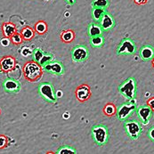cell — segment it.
<instances>
[{
    "label": "cell",
    "mask_w": 154,
    "mask_h": 154,
    "mask_svg": "<svg viewBox=\"0 0 154 154\" xmlns=\"http://www.w3.org/2000/svg\"><path fill=\"white\" fill-rule=\"evenodd\" d=\"M35 33L36 32H35L34 29H32L29 26L24 27L22 29V31H21V35H22L23 40H26V41L31 40L35 37Z\"/></svg>",
    "instance_id": "19"
},
{
    "label": "cell",
    "mask_w": 154,
    "mask_h": 154,
    "mask_svg": "<svg viewBox=\"0 0 154 154\" xmlns=\"http://www.w3.org/2000/svg\"><path fill=\"white\" fill-rule=\"evenodd\" d=\"M124 128L127 134L132 139L137 140L143 132L141 123L134 119H127L124 121Z\"/></svg>",
    "instance_id": "6"
},
{
    "label": "cell",
    "mask_w": 154,
    "mask_h": 154,
    "mask_svg": "<svg viewBox=\"0 0 154 154\" xmlns=\"http://www.w3.org/2000/svg\"><path fill=\"white\" fill-rule=\"evenodd\" d=\"M21 83L15 79L7 78L3 81V88L5 92L9 94H17L21 90Z\"/></svg>",
    "instance_id": "11"
},
{
    "label": "cell",
    "mask_w": 154,
    "mask_h": 154,
    "mask_svg": "<svg viewBox=\"0 0 154 154\" xmlns=\"http://www.w3.org/2000/svg\"><path fill=\"white\" fill-rule=\"evenodd\" d=\"M148 137L150 138V140H152V142H154V127H152L149 130H148Z\"/></svg>",
    "instance_id": "30"
},
{
    "label": "cell",
    "mask_w": 154,
    "mask_h": 154,
    "mask_svg": "<svg viewBox=\"0 0 154 154\" xmlns=\"http://www.w3.org/2000/svg\"><path fill=\"white\" fill-rule=\"evenodd\" d=\"M2 32L5 38H10L15 32H17L16 26L12 22H4L2 24Z\"/></svg>",
    "instance_id": "17"
},
{
    "label": "cell",
    "mask_w": 154,
    "mask_h": 154,
    "mask_svg": "<svg viewBox=\"0 0 154 154\" xmlns=\"http://www.w3.org/2000/svg\"><path fill=\"white\" fill-rule=\"evenodd\" d=\"M54 154H78L75 148L69 146V145H63L58 148V150L55 152Z\"/></svg>",
    "instance_id": "24"
},
{
    "label": "cell",
    "mask_w": 154,
    "mask_h": 154,
    "mask_svg": "<svg viewBox=\"0 0 154 154\" xmlns=\"http://www.w3.org/2000/svg\"><path fill=\"white\" fill-rule=\"evenodd\" d=\"M153 112H154V111H153ZM153 115H154V113H153Z\"/></svg>",
    "instance_id": "39"
},
{
    "label": "cell",
    "mask_w": 154,
    "mask_h": 154,
    "mask_svg": "<svg viewBox=\"0 0 154 154\" xmlns=\"http://www.w3.org/2000/svg\"><path fill=\"white\" fill-rule=\"evenodd\" d=\"M136 102L134 99L124 103L117 109V118L120 121H125L136 110Z\"/></svg>",
    "instance_id": "5"
},
{
    "label": "cell",
    "mask_w": 154,
    "mask_h": 154,
    "mask_svg": "<svg viewBox=\"0 0 154 154\" xmlns=\"http://www.w3.org/2000/svg\"><path fill=\"white\" fill-rule=\"evenodd\" d=\"M24 79L29 82H36L43 76V68L35 61L27 62L22 69Z\"/></svg>",
    "instance_id": "1"
},
{
    "label": "cell",
    "mask_w": 154,
    "mask_h": 154,
    "mask_svg": "<svg viewBox=\"0 0 154 154\" xmlns=\"http://www.w3.org/2000/svg\"><path fill=\"white\" fill-rule=\"evenodd\" d=\"M64 1L66 2L68 5H75V4H76V1H77V0H64Z\"/></svg>",
    "instance_id": "33"
},
{
    "label": "cell",
    "mask_w": 154,
    "mask_h": 154,
    "mask_svg": "<svg viewBox=\"0 0 154 154\" xmlns=\"http://www.w3.org/2000/svg\"><path fill=\"white\" fill-rule=\"evenodd\" d=\"M34 30L38 35H44L45 33H46L48 30V26H47L46 22L44 21H38L34 25Z\"/></svg>",
    "instance_id": "21"
},
{
    "label": "cell",
    "mask_w": 154,
    "mask_h": 154,
    "mask_svg": "<svg viewBox=\"0 0 154 154\" xmlns=\"http://www.w3.org/2000/svg\"><path fill=\"white\" fill-rule=\"evenodd\" d=\"M75 94H76L77 99L79 102H81V103L86 102V101H88V99L91 97V95H92L91 88H90L89 86L86 85V84L80 85L76 89Z\"/></svg>",
    "instance_id": "13"
},
{
    "label": "cell",
    "mask_w": 154,
    "mask_h": 154,
    "mask_svg": "<svg viewBox=\"0 0 154 154\" xmlns=\"http://www.w3.org/2000/svg\"><path fill=\"white\" fill-rule=\"evenodd\" d=\"M46 154H54V152H46Z\"/></svg>",
    "instance_id": "35"
},
{
    "label": "cell",
    "mask_w": 154,
    "mask_h": 154,
    "mask_svg": "<svg viewBox=\"0 0 154 154\" xmlns=\"http://www.w3.org/2000/svg\"><path fill=\"white\" fill-rule=\"evenodd\" d=\"M116 112H117V107L112 103H108L103 108V113L108 117L114 116L116 114Z\"/></svg>",
    "instance_id": "25"
},
{
    "label": "cell",
    "mask_w": 154,
    "mask_h": 154,
    "mask_svg": "<svg viewBox=\"0 0 154 154\" xmlns=\"http://www.w3.org/2000/svg\"><path fill=\"white\" fill-rule=\"evenodd\" d=\"M42 68L45 71L54 74V75H56V76H62L65 72V69H64L63 64L62 63L56 62V61H52Z\"/></svg>",
    "instance_id": "10"
},
{
    "label": "cell",
    "mask_w": 154,
    "mask_h": 154,
    "mask_svg": "<svg viewBox=\"0 0 154 154\" xmlns=\"http://www.w3.org/2000/svg\"><path fill=\"white\" fill-rule=\"evenodd\" d=\"M140 57L142 60L148 62L154 58V47L151 45H144L140 49Z\"/></svg>",
    "instance_id": "15"
},
{
    "label": "cell",
    "mask_w": 154,
    "mask_h": 154,
    "mask_svg": "<svg viewBox=\"0 0 154 154\" xmlns=\"http://www.w3.org/2000/svg\"><path fill=\"white\" fill-rule=\"evenodd\" d=\"M71 59L75 63H83L86 62L90 56V53L88 47L84 45H75L71 50Z\"/></svg>",
    "instance_id": "7"
},
{
    "label": "cell",
    "mask_w": 154,
    "mask_h": 154,
    "mask_svg": "<svg viewBox=\"0 0 154 154\" xmlns=\"http://www.w3.org/2000/svg\"><path fill=\"white\" fill-rule=\"evenodd\" d=\"M44 54L45 52L41 48H35V49H33V51H32L33 61H35V62H37L38 63L41 61V59L43 58Z\"/></svg>",
    "instance_id": "26"
},
{
    "label": "cell",
    "mask_w": 154,
    "mask_h": 154,
    "mask_svg": "<svg viewBox=\"0 0 154 154\" xmlns=\"http://www.w3.org/2000/svg\"><path fill=\"white\" fill-rule=\"evenodd\" d=\"M10 39H11V42H12L13 44L16 45H21L22 42H23V38H22V35H21V33H19V32H15V33L10 38Z\"/></svg>",
    "instance_id": "28"
},
{
    "label": "cell",
    "mask_w": 154,
    "mask_h": 154,
    "mask_svg": "<svg viewBox=\"0 0 154 154\" xmlns=\"http://www.w3.org/2000/svg\"><path fill=\"white\" fill-rule=\"evenodd\" d=\"M91 135L94 142L99 146L105 145L108 143L110 137L108 128L103 124L93 126L91 128Z\"/></svg>",
    "instance_id": "2"
},
{
    "label": "cell",
    "mask_w": 154,
    "mask_h": 154,
    "mask_svg": "<svg viewBox=\"0 0 154 154\" xmlns=\"http://www.w3.org/2000/svg\"><path fill=\"white\" fill-rule=\"evenodd\" d=\"M103 33V30L102 29L100 24L98 22H91L88 25V34L89 38H94V37H97V36H102Z\"/></svg>",
    "instance_id": "16"
},
{
    "label": "cell",
    "mask_w": 154,
    "mask_h": 154,
    "mask_svg": "<svg viewBox=\"0 0 154 154\" xmlns=\"http://www.w3.org/2000/svg\"><path fill=\"white\" fill-rule=\"evenodd\" d=\"M134 4H136L138 5H143L148 2V0H134Z\"/></svg>",
    "instance_id": "32"
},
{
    "label": "cell",
    "mask_w": 154,
    "mask_h": 154,
    "mask_svg": "<svg viewBox=\"0 0 154 154\" xmlns=\"http://www.w3.org/2000/svg\"><path fill=\"white\" fill-rule=\"evenodd\" d=\"M0 114H1V110H0Z\"/></svg>",
    "instance_id": "38"
},
{
    "label": "cell",
    "mask_w": 154,
    "mask_h": 154,
    "mask_svg": "<svg viewBox=\"0 0 154 154\" xmlns=\"http://www.w3.org/2000/svg\"><path fill=\"white\" fill-rule=\"evenodd\" d=\"M136 113H137V116L140 119V121L143 125L149 124L150 119L153 115V111L147 104L141 105L138 108H136Z\"/></svg>",
    "instance_id": "9"
},
{
    "label": "cell",
    "mask_w": 154,
    "mask_h": 154,
    "mask_svg": "<svg viewBox=\"0 0 154 154\" xmlns=\"http://www.w3.org/2000/svg\"><path fill=\"white\" fill-rule=\"evenodd\" d=\"M152 67L154 68V58L152 60Z\"/></svg>",
    "instance_id": "34"
},
{
    "label": "cell",
    "mask_w": 154,
    "mask_h": 154,
    "mask_svg": "<svg viewBox=\"0 0 154 154\" xmlns=\"http://www.w3.org/2000/svg\"><path fill=\"white\" fill-rule=\"evenodd\" d=\"M90 45L94 48L102 47L104 45V38L103 37V35L94 37V38H90Z\"/></svg>",
    "instance_id": "23"
},
{
    "label": "cell",
    "mask_w": 154,
    "mask_h": 154,
    "mask_svg": "<svg viewBox=\"0 0 154 154\" xmlns=\"http://www.w3.org/2000/svg\"><path fill=\"white\" fill-rule=\"evenodd\" d=\"M107 12V10L103 9V8H92L91 11V14H92V18L94 20V22H98L101 21V19L103 18V16L104 15V14Z\"/></svg>",
    "instance_id": "20"
},
{
    "label": "cell",
    "mask_w": 154,
    "mask_h": 154,
    "mask_svg": "<svg viewBox=\"0 0 154 154\" xmlns=\"http://www.w3.org/2000/svg\"><path fill=\"white\" fill-rule=\"evenodd\" d=\"M43 1H50V0H43Z\"/></svg>",
    "instance_id": "37"
},
{
    "label": "cell",
    "mask_w": 154,
    "mask_h": 154,
    "mask_svg": "<svg viewBox=\"0 0 154 154\" xmlns=\"http://www.w3.org/2000/svg\"><path fill=\"white\" fill-rule=\"evenodd\" d=\"M16 66V60L12 55H5L0 59V68L4 72H10Z\"/></svg>",
    "instance_id": "12"
},
{
    "label": "cell",
    "mask_w": 154,
    "mask_h": 154,
    "mask_svg": "<svg viewBox=\"0 0 154 154\" xmlns=\"http://www.w3.org/2000/svg\"><path fill=\"white\" fill-rule=\"evenodd\" d=\"M53 60H54V55H53L52 54H50V53H45L43 58H42L41 61L38 63V64L41 67H43L45 66V64L49 63L50 62H52Z\"/></svg>",
    "instance_id": "27"
},
{
    "label": "cell",
    "mask_w": 154,
    "mask_h": 154,
    "mask_svg": "<svg viewBox=\"0 0 154 154\" xmlns=\"http://www.w3.org/2000/svg\"><path fill=\"white\" fill-rule=\"evenodd\" d=\"M136 51V45L131 38H124L117 47L118 55H131Z\"/></svg>",
    "instance_id": "8"
},
{
    "label": "cell",
    "mask_w": 154,
    "mask_h": 154,
    "mask_svg": "<svg viewBox=\"0 0 154 154\" xmlns=\"http://www.w3.org/2000/svg\"><path fill=\"white\" fill-rule=\"evenodd\" d=\"M61 39L63 43H71L75 39V32L72 29H65L61 32Z\"/></svg>",
    "instance_id": "18"
},
{
    "label": "cell",
    "mask_w": 154,
    "mask_h": 154,
    "mask_svg": "<svg viewBox=\"0 0 154 154\" xmlns=\"http://www.w3.org/2000/svg\"><path fill=\"white\" fill-rule=\"evenodd\" d=\"M152 111H154V97H152V98H150V99H148L147 100V103H146Z\"/></svg>",
    "instance_id": "31"
},
{
    "label": "cell",
    "mask_w": 154,
    "mask_h": 154,
    "mask_svg": "<svg viewBox=\"0 0 154 154\" xmlns=\"http://www.w3.org/2000/svg\"><path fill=\"white\" fill-rule=\"evenodd\" d=\"M119 92L123 95L128 101L135 99L136 96V81L134 78H128L123 81L119 87Z\"/></svg>",
    "instance_id": "3"
},
{
    "label": "cell",
    "mask_w": 154,
    "mask_h": 154,
    "mask_svg": "<svg viewBox=\"0 0 154 154\" xmlns=\"http://www.w3.org/2000/svg\"><path fill=\"white\" fill-rule=\"evenodd\" d=\"M2 72V69H1V68H0V73Z\"/></svg>",
    "instance_id": "36"
},
{
    "label": "cell",
    "mask_w": 154,
    "mask_h": 154,
    "mask_svg": "<svg viewBox=\"0 0 154 154\" xmlns=\"http://www.w3.org/2000/svg\"><path fill=\"white\" fill-rule=\"evenodd\" d=\"M99 24L103 31H109L115 27L116 22H115L113 16L110 14L108 12H106L104 14V15L103 16V18L101 19V21L99 22Z\"/></svg>",
    "instance_id": "14"
},
{
    "label": "cell",
    "mask_w": 154,
    "mask_h": 154,
    "mask_svg": "<svg viewBox=\"0 0 154 154\" xmlns=\"http://www.w3.org/2000/svg\"><path fill=\"white\" fill-rule=\"evenodd\" d=\"M38 94L44 99L45 101L55 103L57 102V96L54 94V89L51 83L49 82H42L38 87Z\"/></svg>",
    "instance_id": "4"
},
{
    "label": "cell",
    "mask_w": 154,
    "mask_h": 154,
    "mask_svg": "<svg viewBox=\"0 0 154 154\" xmlns=\"http://www.w3.org/2000/svg\"><path fill=\"white\" fill-rule=\"evenodd\" d=\"M9 138L5 134H0V149H4L9 145Z\"/></svg>",
    "instance_id": "29"
},
{
    "label": "cell",
    "mask_w": 154,
    "mask_h": 154,
    "mask_svg": "<svg viewBox=\"0 0 154 154\" xmlns=\"http://www.w3.org/2000/svg\"><path fill=\"white\" fill-rule=\"evenodd\" d=\"M92 8H103L107 10L110 6V0H92Z\"/></svg>",
    "instance_id": "22"
}]
</instances>
